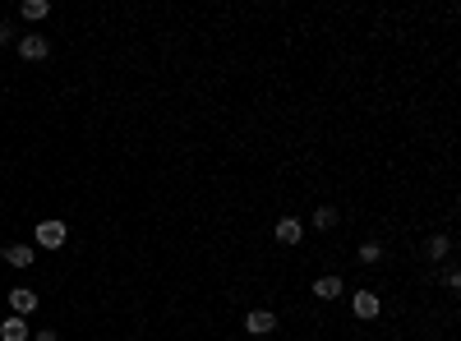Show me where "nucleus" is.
<instances>
[{"label": "nucleus", "instance_id": "1", "mask_svg": "<svg viewBox=\"0 0 461 341\" xmlns=\"http://www.w3.org/2000/svg\"><path fill=\"white\" fill-rule=\"evenodd\" d=\"M245 332L249 337H268V332H277V314L272 309H249L245 314Z\"/></svg>", "mask_w": 461, "mask_h": 341}, {"label": "nucleus", "instance_id": "2", "mask_svg": "<svg viewBox=\"0 0 461 341\" xmlns=\"http://www.w3.org/2000/svg\"><path fill=\"white\" fill-rule=\"evenodd\" d=\"M65 221H37V245L42 249H61L65 245Z\"/></svg>", "mask_w": 461, "mask_h": 341}, {"label": "nucleus", "instance_id": "3", "mask_svg": "<svg viewBox=\"0 0 461 341\" xmlns=\"http://www.w3.org/2000/svg\"><path fill=\"white\" fill-rule=\"evenodd\" d=\"M19 56H23V60H46V56H51V42H46V37H19Z\"/></svg>", "mask_w": 461, "mask_h": 341}, {"label": "nucleus", "instance_id": "4", "mask_svg": "<svg viewBox=\"0 0 461 341\" xmlns=\"http://www.w3.org/2000/svg\"><path fill=\"white\" fill-rule=\"evenodd\" d=\"M351 309H355V318H378V295H374V291H355L351 295Z\"/></svg>", "mask_w": 461, "mask_h": 341}, {"label": "nucleus", "instance_id": "5", "mask_svg": "<svg viewBox=\"0 0 461 341\" xmlns=\"http://www.w3.org/2000/svg\"><path fill=\"white\" fill-rule=\"evenodd\" d=\"M272 235L281 240V245H300V235H305V226H300L295 217H281V221L272 226Z\"/></svg>", "mask_w": 461, "mask_h": 341}, {"label": "nucleus", "instance_id": "6", "mask_svg": "<svg viewBox=\"0 0 461 341\" xmlns=\"http://www.w3.org/2000/svg\"><path fill=\"white\" fill-rule=\"evenodd\" d=\"M10 305H14V314L23 318V314H32V309H37V295H32L28 286H19V291H10Z\"/></svg>", "mask_w": 461, "mask_h": 341}, {"label": "nucleus", "instance_id": "7", "mask_svg": "<svg viewBox=\"0 0 461 341\" xmlns=\"http://www.w3.org/2000/svg\"><path fill=\"white\" fill-rule=\"evenodd\" d=\"M0 337L5 341H28V323H23V318H5V323H0Z\"/></svg>", "mask_w": 461, "mask_h": 341}, {"label": "nucleus", "instance_id": "8", "mask_svg": "<svg viewBox=\"0 0 461 341\" xmlns=\"http://www.w3.org/2000/svg\"><path fill=\"white\" fill-rule=\"evenodd\" d=\"M32 258H37L32 245H10V249H5V263H10V267H28Z\"/></svg>", "mask_w": 461, "mask_h": 341}, {"label": "nucleus", "instance_id": "9", "mask_svg": "<svg viewBox=\"0 0 461 341\" xmlns=\"http://www.w3.org/2000/svg\"><path fill=\"white\" fill-rule=\"evenodd\" d=\"M314 295H319V300H337L341 295V277H319L314 281Z\"/></svg>", "mask_w": 461, "mask_h": 341}, {"label": "nucleus", "instance_id": "10", "mask_svg": "<svg viewBox=\"0 0 461 341\" xmlns=\"http://www.w3.org/2000/svg\"><path fill=\"white\" fill-rule=\"evenodd\" d=\"M46 14H51L46 0H23V19H28V23H37V19H46Z\"/></svg>", "mask_w": 461, "mask_h": 341}, {"label": "nucleus", "instance_id": "11", "mask_svg": "<svg viewBox=\"0 0 461 341\" xmlns=\"http://www.w3.org/2000/svg\"><path fill=\"white\" fill-rule=\"evenodd\" d=\"M447 249H452V240H447V235H433L429 245H425V254H429V258H443Z\"/></svg>", "mask_w": 461, "mask_h": 341}, {"label": "nucleus", "instance_id": "12", "mask_svg": "<svg viewBox=\"0 0 461 341\" xmlns=\"http://www.w3.org/2000/svg\"><path fill=\"white\" fill-rule=\"evenodd\" d=\"M314 226H319V231L337 226V208H319V212H314Z\"/></svg>", "mask_w": 461, "mask_h": 341}, {"label": "nucleus", "instance_id": "13", "mask_svg": "<svg viewBox=\"0 0 461 341\" xmlns=\"http://www.w3.org/2000/svg\"><path fill=\"white\" fill-rule=\"evenodd\" d=\"M378 258H383V249L374 245V240H369V245H360V263H378Z\"/></svg>", "mask_w": 461, "mask_h": 341}, {"label": "nucleus", "instance_id": "14", "mask_svg": "<svg viewBox=\"0 0 461 341\" xmlns=\"http://www.w3.org/2000/svg\"><path fill=\"white\" fill-rule=\"evenodd\" d=\"M10 37H14V28H10V23H0V42H10Z\"/></svg>", "mask_w": 461, "mask_h": 341}, {"label": "nucleus", "instance_id": "15", "mask_svg": "<svg viewBox=\"0 0 461 341\" xmlns=\"http://www.w3.org/2000/svg\"><path fill=\"white\" fill-rule=\"evenodd\" d=\"M32 341H56V332H37V337H32Z\"/></svg>", "mask_w": 461, "mask_h": 341}]
</instances>
